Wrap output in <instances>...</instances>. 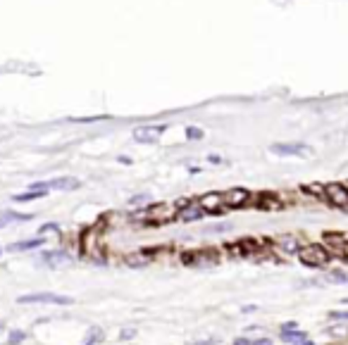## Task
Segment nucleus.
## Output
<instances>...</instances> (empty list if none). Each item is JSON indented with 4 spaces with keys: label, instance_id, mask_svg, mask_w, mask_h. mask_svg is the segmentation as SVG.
Masks as SVG:
<instances>
[{
    "label": "nucleus",
    "instance_id": "423d86ee",
    "mask_svg": "<svg viewBox=\"0 0 348 345\" xmlns=\"http://www.w3.org/2000/svg\"><path fill=\"white\" fill-rule=\"evenodd\" d=\"M198 205L203 212H210V215H215V212H222L224 210V200H222V193H205L200 195V200H198Z\"/></svg>",
    "mask_w": 348,
    "mask_h": 345
},
{
    "label": "nucleus",
    "instance_id": "1a4fd4ad",
    "mask_svg": "<svg viewBox=\"0 0 348 345\" xmlns=\"http://www.w3.org/2000/svg\"><path fill=\"white\" fill-rule=\"evenodd\" d=\"M270 150L274 155H308V145H303V143H274Z\"/></svg>",
    "mask_w": 348,
    "mask_h": 345
},
{
    "label": "nucleus",
    "instance_id": "f03ea898",
    "mask_svg": "<svg viewBox=\"0 0 348 345\" xmlns=\"http://www.w3.org/2000/svg\"><path fill=\"white\" fill-rule=\"evenodd\" d=\"M298 257H301V262L305 267H315L317 269V267H325L332 255L322 245H305V248L298 250Z\"/></svg>",
    "mask_w": 348,
    "mask_h": 345
},
{
    "label": "nucleus",
    "instance_id": "c85d7f7f",
    "mask_svg": "<svg viewBox=\"0 0 348 345\" xmlns=\"http://www.w3.org/2000/svg\"><path fill=\"white\" fill-rule=\"evenodd\" d=\"M0 255H2V248H0Z\"/></svg>",
    "mask_w": 348,
    "mask_h": 345
},
{
    "label": "nucleus",
    "instance_id": "9b49d317",
    "mask_svg": "<svg viewBox=\"0 0 348 345\" xmlns=\"http://www.w3.org/2000/svg\"><path fill=\"white\" fill-rule=\"evenodd\" d=\"M43 262L50 264V267H60V264H69L72 257L67 255L65 250H53V252H45L43 255Z\"/></svg>",
    "mask_w": 348,
    "mask_h": 345
},
{
    "label": "nucleus",
    "instance_id": "6ab92c4d",
    "mask_svg": "<svg viewBox=\"0 0 348 345\" xmlns=\"http://www.w3.org/2000/svg\"><path fill=\"white\" fill-rule=\"evenodd\" d=\"M24 338H26V334H24V331H10V336H7V343L17 345V343H22Z\"/></svg>",
    "mask_w": 348,
    "mask_h": 345
},
{
    "label": "nucleus",
    "instance_id": "7ed1b4c3",
    "mask_svg": "<svg viewBox=\"0 0 348 345\" xmlns=\"http://www.w3.org/2000/svg\"><path fill=\"white\" fill-rule=\"evenodd\" d=\"M19 305H31V302H41V305H72V298L69 295H57V293H29V295H22L17 298Z\"/></svg>",
    "mask_w": 348,
    "mask_h": 345
},
{
    "label": "nucleus",
    "instance_id": "0eeeda50",
    "mask_svg": "<svg viewBox=\"0 0 348 345\" xmlns=\"http://www.w3.org/2000/svg\"><path fill=\"white\" fill-rule=\"evenodd\" d=\"M222 200L227 207H243L250 200V193L246 188H229L227 193H222Z\"/></svg>",
    "mask_w": 348,
    "mask_h": 345
},
{
    "label": "nucleus",
    "instance_id": "5701e85b",
    "mask_svg": "<svg viewBox=\"0 0 348 345\" xmlns=\"http://www.w3.org/2000/svg\"><path fill=\"white\" fill-rule=\"evenodd\" d=\"M134 336H136V331H134V329H127V331H122L120 334V341H131Z\"/></svg>",
    "mask_w": 348,
    "mask_h": 345
},
{
    "label": "nucleus",
    "instance_id": "412c9836",
    "mask_svg": "<svg viewBox=\"0 0 348 345\" xmlns=\"http://www.w3.org/2000/svg\"><path fill=\"white\" fill-rule=\"evenodd\" d=\"M186 136L191 140H196V138H203V129H196V126H188L186 129Z\"/></svg>",
    "mask_w": 348,
    "mask_h": 345
},
{
    "label": "nucleus",
    "instance_id": "f8f14e48",
    "mask_svg": "<svg viewBox=\"0 0 348 345\" xmlns=\"http://www.w3.org/2000/svg\"><path fill=\"white\" fill-rule=\"evenodd\" d=\"M31 217L33 215H19V212H10V210H7V212H2V215H0V229L7 227V224H12V222H29Z\"/></svg>",
    "mask_w": 348,
    "mask_h": 345
},
{
    "label": "nucleus",
    "instance_id": "f257e3e1",
    "mask_svg": "<svg viewBox=\"0 0 348 345\" xmlns=\"http://www.w3.org/2000/svg\"><path fill=\"white\" fill-rule=\"evenodd\" d=\"M181 207H184V203H155V205L146 207L139 217L146 222H153V224H167V222L179 217Z\"/></svg>",
    "mask_w": 348,
    "mask_h": 345
},
{
    "label": "nucleus",
    "instance_id": "cd10ccee",
    "mask_svg": "<svg viewBox=\"0 0 348 345\" xmlns=\"http://www.w3.org/2000/svg\"><path fill=\"white\" fill-rule=\"evenodd\" d=\"M2 331H5V324L0 322V334H2Z\"/></svg>",
    "mask_w": 348,
    "mask_h": 345
},
{
    "label": "nucleus",
    "instance_id": "a211bd4d",
    "mask_svg": "<svg viewBox=\"0 0 348 345\" xmlns=\"http://www.w3.org/2000/svg\"><path fill=\"white\" fill-rule=\"evenodd\" d=\"M329 283H348V274L346 271H332L329 276H327Z\"/></svg>",
    "mask_w": 348,
    "mask_h": 345
},
{
    "label": "nucleus",
    "instance_id": "2eb2a0df",
    "mask_svg": "<svg viewBox=\"0 0 348 345\" xmlns=\"http://www.w3.org/2000/svg\"><path fill=\"white\" fill-rule=\"evenodd\" d=\"M45 193H48V191H29V193L14 195L12 200H14V203H29V200H38V198H45Z\"/></svg>",
    "mask_w": 348,
    "mask_h": 345
},
{
    "label": "nucleus",
    "instance_id": "c756f323",
    "mask_svg": "<svg viewBox=\"0 0 348 345\" xmlns=\"http://www.w3.org/2000/svg\"><path fill=\"white\" fill-rule=\"evenodd\" d=\"M344 302H348V298H346V300H344Z\"/></svg>",
    "mask_w": 348,
    "mask_h": 345
},
{
    "label": "nucleus",
    "instance_id": "39448f33",
    "mask_svg": "<svg viewBox=\"0 0 348 345\" xmlns=\"http://www.w3.org/2000/svg\"><path fill=\"white\" fill-rule=\"evenodd\" d=\"M325 195L327 200L332 203V205L337 207H348V188L341 184H327L325 186Z\"/></svg>",
    "mask_w": 348,
    "mask_h": 345
},
{
    "label": "nucleus",
    "instance_id": "dca6fc26",
    "mask_svg": "<svg viewBox=\"0 0 348 345\" xmlns=\"http://www.w3.org/2000/svg\"><path fill=\"white\" fill-rule=\"evenodd\" d=\"M282 341H286V343L301 341V343H303V341H305V334H303V331H298V329H291V331H282Z\"/></svg>",
    "mask_w": 348,
    "mask_h": 345
},
{
    "label": "nucleus",
    "instance_id": "6e6552de",
    "mask_svg": "<svg viewBox=\"0 0 348 345\" xmlns=\"http://www.w3.org/2000/svg\"><path fill=\"white\" fill-rule=\"evenodd\" d=\"M45 191H74V188H79V179H74V176H60V179H53V181H43Z\"/></svg>",
    "mask_w": 348,
    "mask_h": 345
},
{
    "label": "nucleus",
    "instance_id": "bb28decb",
    "mask_svg": "<svg viewBox=\"0 0 348 345\" xmlns=\"http://www.w3.org/2000/svg\"><path fill=\"white\" fill-rule=\"evenodd\" d=\"M291 329H298L296 322H289V324H284V326H282V331H291Z\"/></svg>",
    "mask_w": 348,
    "mask_h": 345
},
{
    "label": "nucleus",
    "instance_id": "20e7f679",
    "mask_svg": "<svg viewBox=\"0 0 348 345\" xmlns=\"http://www.w3.org/2000/svg\"><path fill=\"white\" fill-rule=\"evenodd\" d=\"M167 126H158V124H151V126H139V129H134V140H139V143H158L160 136L165 133Z\"/></svg>",
    "mask_w": 348,
    "mask_h": 345
},
{
    "label": "nucleus",
    "instance_id": "4be33fe9",
    "mask_svg": "<svg viewBox=\"0 0 348 345\" xmlns=\"http://www.w3.org/2000/svg\"><path fill=\"white\" fill-rule=\"evenodd\" d=\"M148 259L151 257H134V255H131V257H127V262H129L131 267H139V264H146Z\"/></svg>",
    "mask_w": 348,
    "mask_h": 345
},
{
    "label": "nucleus",
    "instance_id": "ddd939ff",
    "mask_svg": "<svg viewBox=\"0 0 348 345\" xmlns=\"http://www.w3.org/2000/svg\"><path fill=\"white\" fill-rule=\"evenodd\" d=\"M45 243V238H31V240H22V243H12L10 250L17 252V250H33V248H41Z\"/></svg>",
    "mask_w": 348,
    "mask_h": 345
},
{
    "label": "nucleus",
    "instance_id": "7c9ffc66",
    "mask_svg": "<svg viewBox=\"0 0 348 345\" xmlns=\"http://www.w3.org/2000/svg\"><path fill=\"white\" fill-rule=\"evenodd\" d=\"M267 345H270V343H267Z\"/></svg>",
    "mask_w": 348,
    "mask_h": 345
},
{
    "label": "nucleus",
    "instance_id": "aec40b11",
    "mask_svg": "<svg viewBox=\"0 0 348 345\" xmlns=\"http://www.w3.org/2000/svg\"><path fill=\"white\" fill-rule=\"evenodd\" d=\"M329 319H332V322H348V312L334 310V312H329Z\"/></svg>",
    "mask_w": 348,
    "mask_h": 345
},
{
    "label": "nucleus",
    "instance_id": "4468645a",
    "mask_svg": "<svg viewBox=\"0 0 348 345\" xmlns=\"http://www.w3.org/2000/svg\"><path fill=\"white\" fill-rule=\"evenodd\" d=\"M279 245H282V250H284V252H289V255H294V252L301 250V243H298V238H294V236L279 238Z\"/></svg>",
    "mask_w": 348,
    "mask_h": 345
},
{
    "label": "nucleus",
    "instance_id": "b1692460",
    "mask_svg": "<svg viewBox=\"0 0 348 345\" xmlns=\"http://www.w3.org/2000/svg\"><path fill=\"white\" fill-rule=\"evenodd\" d=\"M45 231H55V233H57L60 227H57V224H43V227H41V233H45Z\"/></svg>",
    "mask_w": 348,
    "mask_h": 345
},
{
    "label": "nucleus",
    "instance_id": "a878e982",
    "mask_svg": "<svg viewBox=\"0 0 348 345\" xmlns=\"http://www.w3.org/2000/svg\"><path fill=\"white\" fill-rule=\"evenodd\" d=\"M234 345H253L248 341V338H236V341H234Z\"/></svg>",
    "mask_w": 348,
    "mask_h": 345
},
{
    "label": "nucleus",
    "instance_id": "393cba45",
    "mask_svg": "<svg viewBox=\"0 0 348 345\" xmlns=\"http://www.w3.org/2000/svg\"><path fill=\"white\" fill-rule=\"evenodd\" d=\"M243 314H250V312H258V305H246L243 310H241Z\"/></svg>",
    "mask_w": 348,
    "mask_h": 345
},
{
    "label": "nucleus",
    "instance_id": "f3484780",
    "mask_svg": "<svg viewBox=\"0 0 348 345\" xmlns=\"http://www.w3.org/2000/svg\"><path fill=\"white\" fill-rule=\"evenodd\" d=\"M100 341H103V331H100V329H88L86 341L81 345H96V343H100Z\"/></svg>",
    "mask_w": 348,
    "mask_h": 345
},
{
    "label": "nucleus",
    "instance_id": "9d476101",
    "mask_svg": "<svg viewBox=\"0 0 348 345\" xmlns=\"http://www.w3.org/2000/svg\"><path fill=\"white\" fill-rule=\"evenodd\" d=\"M203 215H205V212L200 210L198 203H191V205L184 203V207L179 210V219H181V222H196V219H200Z\"/></svg>",
    "mask_w": 348,
    "mask_h": 345
}]
</instances>
